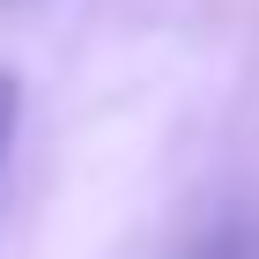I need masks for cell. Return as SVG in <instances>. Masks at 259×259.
<instances>
[{"instance_id": "6da1fadb", "label": "cell", "mask_w": 259, "mask_h": 259, "mask_svg": "<svg viewBox=\"0 0 259 259\" xmlns=\"http://www.w3.org/2000/svg\"><path fill=\"white\" fill-rule=\"evenodd\" d=\"M15 126H22V81H15V67H0V170H8Z\"/></svg>"}, {"instance_id": "7a4b0ae2", "label": "cell", "mask_w": 259, "mask_h": 259, "mask_svg": "<svg viewBox=\"0 0 259 259\" xmlns=\"http://www.w3.org/2000/svg\"><path fill=\"white\" fill-rule=\"evenodd\" d=\"M193 259H259V244H252V237H244V230H215V237L200 244V252H193Z\"/></svg>"}]
</instances>
